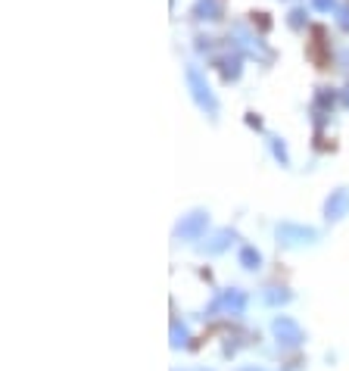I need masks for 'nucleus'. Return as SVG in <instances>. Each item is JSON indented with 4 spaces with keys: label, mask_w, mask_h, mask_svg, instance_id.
Listing matches in <instances>:
<instances>
[{
    "label": "nucleus",
    "mask_w": 349,
    "mask_h": 371,
    "mask_svg": "<svg viewBox=\"0 0 349 371\" xmlns=\"http://www.w3.org/2000/svg\"><path fill=\"white\" fill-rule=\"evenodd\" d=\"M277 243L281 247H303V243H315L318 240V231L315 228H303V225H277Z\"/></svg>",
    "instance_id": "obj_5"
},
{
    "label": "nucleus",
    "mask_w": 349,
    "mask_h": 371,
    "mask_svg": "<svg viewBox=\"0 0 349 371\" xmlns=\"http://www.w3.org/2000/svg\"><path fill=\"white\" fill-rule=\"evenodd\" d=\"M231 38H234V44L240 47L243 53H250V57H256V60H262V62H272L275 53L268 50V47L262 44L256 35H250V31L243 28V26H234V28H231Z\"/></svg>",
    "instance_id": "obj_4"
},
{
    "label": "nucleus",
    "mask_w": 349,
    "mask_h": 371,
    "mask_svg": "<svg viewBox=\"0 0 349 371\" xmlns=\"http://www.w3.org/2000/svg\"><path fill=\"white\" fill-rule=\"evenodd\" d=\"M346 212H349V191L346 187H337V191L328 196V203H324V218H328V222H340Z\"/></svg>",
    "instance_id": "obj_8"
},
{
    "label": "nucleus",
    "mask_w": 349,
    "mask_h": 371,
    "mask_svg": "<svg viewBox=\"0 0 349 371\" xmlns=\"http://www.w3.org/2000/svg\"><path fill=\"white\" fill-rule=\"evenodd\" d=\"M240 371H265V368H256V365H247V368H240Z\"/></svg>",
    "instance_id": "obj_18"
},
{
    "label": "nucleus",
    "mask_w": 349,
    "mask_h": 371,
    "mask_svg": "<svg viewBox=\"0 0 349 371\" xmlns=\"http://www.w3.org/2000/svg\"><path fill=\"white\" fill-rule=\"evenodd\" d=\"M312 6L321 13H331V10H337V0H312Z\"/></svg>",
    "instance_id": "obj_17"
},
{
    "label": "nucleus",
    "mask_w": 349,
    "mask_h": 371,
    "mask_svg": "<svg viewBox=\"0 0 349 371\" xmlns=\"http://www.w3.org/2000/svg\"><path fill=\"white\" fill-rule=\"evenodd\" d=\"M172 350H181V346H187V328L184 325H181V321L178 319H174L172 321Z\"/></svg>",
    "instance_id": "obj_12"
},
{
    "label": "nucleus",
    "mask_w": 349,
    "mask_h": 371,
    "mask_svg": "<svg viewBox=\"0 0 349 371\" xmlns=\"http://www.w3.org/2000/svg\"><path fill=\"white\" fill-rule=\"evenodd\" d=\"M194 371H206V368H194Z\"/></svg>",
    "instance_id": "obj_20"
},
{
    "label": "nucleus",
    "mask_w": 349,
    "mask_h": 371,
    "mask_svg": "<svg viewBox=\"0 0 349 371\" xmlns=\"http://www.w3.org/2000/svg\"><path fill=\"white\" fill-rule=\"evenodd\" d=\"M206 225H209V212H206V209H194V212H187V216L178 222L174 234H178V238H184V240H200L203 234H206Z\"/></svg>",
    "instance_id": "obj_6"
},
{
    "label": "nucleus",
    "mask_w": 349,
    "mask_h": 371,
    "mask_svg": "<svg viewBox=\"0 0 349 371\" xmlns=\"http://www.w3.org/2000/svg\"><path fill=\"white\" fill-rule=\"evenodd\" d=\"M272 334L277 337V343L287 346V350H293V346H299V343L306 340L303 328H299L297 321L290 319V315H277V319L272 321Z\"/></svg>",
    "instance_id": "obj_3"
},
{
    "label": "nucleus",
    "mask_w": 349,
    "mask_h": 371,
    "mask_svg": "<svg viewBox=\"0 0 349 371\" xmlns=\"http://www.w3.org/2000/svg\"><path fill=\"white\" fill-rule=\"evenodd\" d=\"M272 153L281 160V165H290V156H287V147L281 144V138H272Z\"/></svg>",
    "instance_id": "obj_14"
},
{
    "label": "nucleus",
    "mask_w": 349,
    "mask_h": 371,
    "mask_svg": "<svg viewBox=\"0 0 349 371\" xmlns=\"http://www.w3.org/2000/svg\"><path fill=\"white\" fill-rule=\"evenodd\" d=\"M216 62H218L221 75H225V82H237V78H240V47H237L234 41L218 53Z\"/></svg>",
    "instance_id": "obj_7"
},
{
    "label": "nucleus",
    "mask_w": 349,
    "mask_h": 371,
    "mask_svg": "<svg viewBox=\"0 0 349 371\" xmlns=\"http://www.w3.org/2000/svg\"><path fill=\"white\" fill-rule=\"evenodd\" d=\"M240 265L250 268V272H253V268H259V265H262V253L253 250V247H243V250H240Z\"/></svg>",
    "instance_id": "obj_13"
},
{
    "label": "nucleus",
    "mask_w": 349,
    "mask_h": 371,
    "mask_svg": "<svg viewBox=\"0 0 349 371\" xmlns=\"http://www.w3.org/2000/svg\"><path fill=\"white\" fill-rule=\"evenodd\" d=\"M343 104L349 106V88H346V94H343Z\"/></svg>",
    "instance_id": "obj_19"
},
{
    "label": "nucleus",
    "mask_w": 349,
    "mask_h": 371,
    "mask_svg": "<svg viewBox=\"0 0 349 371\" xmlns=\"http://www.w3.org/2000/svg\"><path fill=\"white\" fill-rule=\"evenodd\" d=\"M247 309V294L243 290H221V294L206 306V315H216V312H225V315H243Z\"/></svg>",
    "instance_id": "obj_2"
},
{
    "label": "nucleus",
    "mask_w": 349,
    "mask_h": 371,
    "mask_svg": "<svg viewBox=\"0 0 349 371\" xmlns=\"http://www.w3.org/2000/svg\"><path fill=\"white\" fill-rule=\"evenodd\" d=\"M268 306H281V303H290V290H281V287H268L265 294H262Z\"/></svg>",
    "instance_id": "obj_11"
},
{
    "label": "nucleus",
    "mask_w": 349,
    "mask_h": 371,
    "mask_svg": "<svg viewBox=\"0 0 349 371\" xmlns=\"http://www.w3.org/2000/svg\"><path fill=\"white\" fill-rule=\"evenodd\" d=\"M234 240V231L231 228H218V231H212L209 238H206L203 243H196L200 247V253H209V256H216V253H225L228 247H231Z\"/></svg>",
    "instance_id": "obj_9"
},
{
    "label": "nucleus",
    "mask_w": 349,
    "mask_h": 371,
    "mask_svg": "<svg viewBox=\"0 0 349 371\" xmlns=\"http://www.w3.org/2000/svg\"><path fill=\"white\" fill-rule=\"evenodd\" d=\"M184 78H187V91H190V97H194V104L200 106L209 119H216L218 116V100H216V94H212L209 84H206V75L196 66H187Z\"/></svg>",
    "instance_id": "obj_1"
},
{
    "label": "nucleus",
    "mask_w": 349,
    "mask_h": 371,
    "mask_svg": "<svg viewBox=\"0 0 349 371\" xmlns=\"http://www.w3.org/2000/svg\"><path fill=\"white\" fill-rule=\"evenodd\" d=\"M287 22H290V28H303L306 26V13L303 10H293Z\"/></svg>",
    "instance_id": "obj_16"
},
{
    "label": "nucleus",
    "mask_w": 349,
    "mask_h": 371,
    "mask_svg": "<svg viewBox=\"0 0 349 371\" xmlns=\"http://www.w3.org/2000/svg\"><path fill=\"white\" fill-rule=\"evenodd\" d=\"M194 19H200V22H216V19H221L218 0H196V4H194Z\"/></svg>",
    "instance_id": "obj_10"
},
{
    "label": "nucleus",
    "mask_w": 349,
    "mask_h": 371,
    "mask_svg": "<svg viewBox=\"0 0 349 371\" xmlns=\"http://www.w3.org/2000/svg\"><path fill=\"white\" fill-rule=\"evenodd\" d=\"M337 26L349 31V6H337Z\"/></svg>",
    "instance_id": "obj_15"
}]
</instances>
